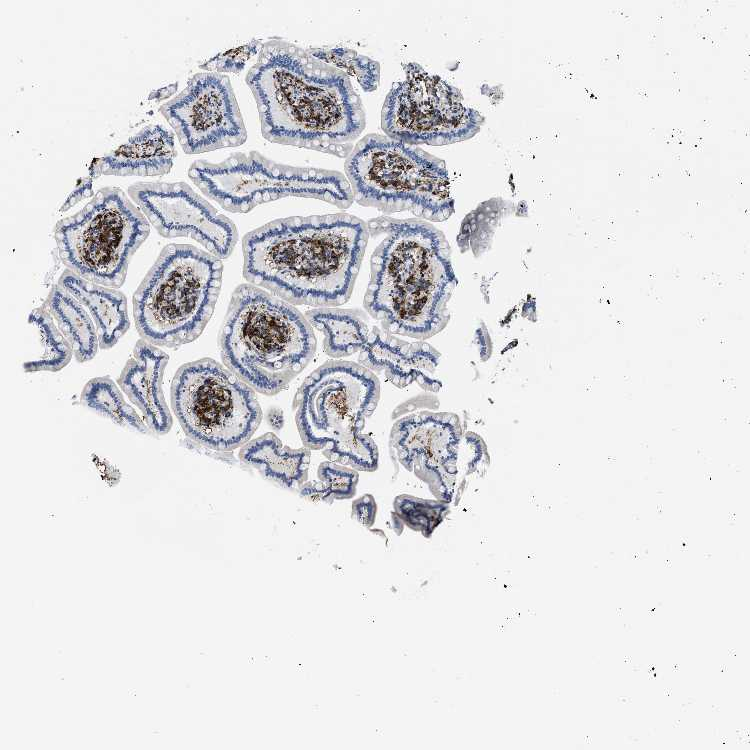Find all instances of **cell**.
I'll return each mask as SVG.
<instances>
[{
    "label": "cell",
    "instance_id": "8d00e7d4",
    "mask_svg": "<svg viewBox=\"0 0 750 750\" xmlns=\"http://www.w3.org/2000/svg\"><path fill=\"white\" fill-rule=\"evenodd\" d=\"M623 628H624V630H625L626 632H630V631H632V629H633V627H632L631 623H624V624H623Z\"/></svg>",
    "mask_w": 750,
    "mask_h": 750
},
{
    "label": "cell",
    "instance_id": "d590c367",
    "mask_svg": "<svg viewBox=\"0 0 750 750\" xmlns=\"http://www.w3.org/2000/svg\"><path fill=\"white\" fill-rule=\"evenodd\" d=\"M696 701H697V700H696L695 698L691 697V696L687 697V699H686V703H687V704H688L689 706H691V705L695 704V703H696Z\"/></svg>",
    "mask_w": 750,
    "mask_h": 750
},
{
    "label": "cell",
    "instance_id": "b9f144b4",
    "mask_svg": "<svg viewBox=\"0 0 750 750\" xmlns=\"http://www.w3.org/2000/svg\"><path fill=\"white\" fill-rule=\"evenodd\" d=\"M670 693H671V689H669V688H668V689H666V690H665V695H666V696H669V695H670Z\"/></svg>",
    "mask_w": 750,
    "mask_h": 750
},
{
    "label": "cell",
    "instance_id": "6da1fadb",
    "mask_svg": "<svg viewBox=\"0 0 750 750\" xmlns=\"http://www.w3.org/2000/svg\"><path fill=\"white\" fill-rule=\"evenodd\" d=\"M245 81L269 142L346 158L365 129V109L350 77L307 47L268 38Z\"/></svg>",
    "mask_w": 750,
    "mask_h": 750
},
{
    "label": "cell",
    "instance_id": "30bf717a",
    "mask_svg": "<svg viewBox=\"0 0 750 750\" xmlns=\"http://www.w3.org/2000/svg\"><path fill=\"white\" fill-rule=\"evenodd\" d=\"M380 399V382L359 363L331 360L304 380L293 401L295 422L305 447L323 450L340 464L364 434Z\"/></svg>",
    "mask_w": 750,
    "mask_h": 750
},
{
    "label": "cell",
    "instance_id": "e575fe53",
    "mask_svg": "<svg viewBox=\"0 0 750 750\" xmlns=\"http://www.w3.org/2000/svg\"><path fill=\"white\" fill-rule=\"evenodd\" d=\"M689 707L690 706L686 702L685 703H681L680 706H679V711L680 712H686Z\"/></svg>",
    "mask_w": 750,
    "mask_h": 750
},
{
    "label": "cell",
    "instance_id": "7a4b0ae2",
    "mask_svg": "<svg viewBox=\"0 0 750 750\" xmlns=\"http://www.w3.org/2000/svg\"><path fill=\"white\" fill-rule=\"evenodd\" d=\"M369 236L347 213L276 219L243 237V276L292 305L336 307L350 299Z\"/></svg>",
    "mask_w": 750,
    "mask_h": 750
},
{
    "label": "cell",
    "instance_id": "f546056e",
    "mask_svg": "<svg viewBox=\"0 0 750 750\" xmlns=\"http://www.w3.org/2000/svg\"><path fill=\"white\" fill-rule=\"evenodd\" d=\"M421 408H426L428 410H437L439 408V401L437 397L434 395L422 394L411 398L395 408L392 413V419H397L399 417H402L404 414L415 412Z\"/></svg>",
    "mask_w": 750,
    "mask_h": 750
},
{
    "label": "cell",
    "instance_id": "52a82bcc",
    "mask_svg": "<svg viewBox=\"0 0 750 750\" xmlns=\"http://www.w3.org/2000/svg\"><path fill=\"white\" fill-rule=\"evenodd\" d=\"M150 234V223L119 187L99 189L53 231L59 260L76 275L110 288L125 282L129 263Z\"/></svg>",
    "mask_w": 750,
    "mask_h": 750
},
{
    "label": "cell",
    "instance_id": "9c48e42d",
    "mask_svg": "<svg viewBox=\"0 0 750 750\" xmlns=\"http://www.w3.org/2000/svg\"><path fill=\"white\" fill-rule=\"evenodd\" d=\"M170 393L172 410L187 438L214 451L242 447L263 418L255 391L209 357L180 366Z\"/></svg>",
    "mask_w": 750,
    "mask_h": 750
},
{
    "label": "cell",
    "instance_id": "83f0119b",
    "mask_svg": "<svg viewBox=\"0 0 750 750\" xmlns=\"http://www.w3.org/2000/svg\"><path fill=\"white\" fill-rule=\"evenodd\" d=\"M261 46V41L253 39L243 46L218 54L203 65H200L199 68L207 72L237 73L243 69L253 54L259 53Z\"/></svg>",
    "mask_w": 750,
    "mask_h": 750
},
{
    "label": "cell",
    "instance_id": "8992f818",
    "mask_svg": "<svg viewBox=\"0 0 750 750\" xmlns=\"http://www.w3.org/2000/svg\"><path fill=\"white\" fill-rule=\"evenodd\" d=\"M354 201L384 214L410 212L443 222L455 211L446 163L419 146L368 134L345 158Z\"/></svg>",
    "mask_w": 750,
    "mask_h": 750
},
{
    "label": "cell",
    "instance_id": "5b68a950",
    "mask_svg": "<svg viewBox=\"0 0 750 750\" xmlns=\"http://www.w3.org/2000/svg\"><path fill=\"white\" fill-rule=\"evenodd\" d=\"M222 275L213 254L190 244L166 245L133 295L141 339L167 348L196 340L213 314Z\"/></svg>",
    "mask_w": 750,
    "mask_h": 750
},
{
    "label": "cell",
    "instance_id": "d6a6232c",
    "mask_svg": "<svg viewBox=\"0 0 750 750\" xmlns=\"http://www.w3.org/2000/svg\"><path fill=\"white\" fill-rule=\"evenodd\" d=\"M657 734V728L656 727H649L646 730V737L652 738Z\"/></svg>",
    "mask_w": 750,
    "mask_h": 750
},
{
    "label": "cell",
    "instance_id": "836d02e7",
    "mask_svg": "<svg viewBox=\"0 0 750 750\" xmlns=\"http://www.w3.org/2000/svg\"><path fill=\"white\" fill-rule=\"evenodd\" d=\"M590 662L592 665L598 666L601 664V658L598 655H592L590 657Z\"/></svg>",
    "mask_w": 750,
    "mask_h": 750
},
{
    "label": "cell",
    "instance_id": "8fae6325",
    "mask_svg": "<svg viewBox=\"0 0 750 750\" xmlns=\"http://www.w3.org/2000/svg\"><path fill=\"white\" fill-rule=\"evenodd\" d=\"M405 79L394 82L381 110L386 136L409 145L443 146L474 137L484 117L464 105L461 92L419 64H403Z\"/></svg>",
    "mask_w": 750,
    "mask_h": 750
},
{
    "label": "cell",
    "instance_id": "ac0fdd59",
    "mask_svg": "<svg viewBox=\"0 0 750 750\" xmlns=\"http://www.w3.org/2000/svg\"><path fill=\"white\" fill-rule=\"evenodd\" d=\"M57 284L85 307L96 326L101 349L112 348L128 331L127 300L121 291L88 281L68 269Z\"/></svg>",
    "mask_w": 750,
    "mask_h": 750
},
{
    "label": "cell",
    "instance_id": "277c9868",
    "mask_svg": "<svg viewBox=\"0 0 750 750\" xmlns=\"http://www.w3.org/2000/svg\"><path fill=\"white\" fill-rule=\"evenodd\" d=\"M218 343L224 366L266 396L285 389L308 366L317 345L305 315L251 283L234 290Z\"/></svg>",
    "mask_w": 750,
    "mask_h": 750
},
{
    "label": "cell",
    "instance_id": "484cf974",
    "mask_svg": "<svg viewBox=\"0 0 750 750\" xmlns=\"http://www.w3.org/2000/svg\"><path fill=\"white\" fill-rule=\"evenodd\" d=\"M317 58L354 77L364 91L377 89L380 78L378 62L344 47H307Z\"/></svg>",
    "mask_w": 750,
    "mask_h": 750
},
{
    "label": "cell",
    "instance_id": "4fadbf2b",
    "mask_svg": "<svg viewBox=\"0 0 750 750\" xmlns=\"http://www.w3.org/2000/svg\"><path fill=\"white\" fill-rule=\"evenodd\" d=\"M127 194L162 237H190L219 259L232 254L238 241L234 222L187 183L136 182Z\"/></svg>",
    "mask_w": 750,
    "mask_h": 750
},
{
    "label": "cell",
    "instance_id": "9a60e30c",
    "mask_svg": "<svg viewBox=\"0 0 750 750\" xmlns=\"http://www.w3.org/2000/svg\"><path fill=\"white\" fill-rule=\"evenodd\" d=\"M440 356L425 341L407 342L381 327L372 326L359 351L358 361L372 372H383L400 389L416 382L425 391L437 393L442 383L433 375Z\"/></svg>",
    "mask_w": 750,
    "mask_h": 750
},
{
    "label": "cell",
    "instance_id": "4dcf8cb0",
    "mask_svg": "<svg viewBox=\"0 0 750 750\" xmlns=\"http://www.w3.org/2000/svg\"><path fill=\"white\" fill-rule=\"evenodd\" d=\"M268 423L275 429L279 430L283 427V413L280 409L273 408L267 413Z\"/></svg>",
    "mask_w": 750,
    "mask_h": 750
},
{
    "label": "cell",
    "instance_id": "2e32d148",
    "mask_svg": "<svg viewBox=\"0 0 750 750\" xmlns=\"http://www.w3.org/2000/svg\"><path fill=\"white\" fill-rule=\"evenodd\" d=\"M168 361L169 356L163 350L139 339L133 356L127 360L117 380L121 390L141 411L148 428L157 436L167 434L173 425L162 389Z\"/></svg>",
    "mask_w": 750,
    "mask_h": 750
},
{
    "label": "cell",
    "instance_id": "d6986e66",
    "mask_svg": "<svg viewBox=\"0 0 750 750\" xmlns=\"http://www.w3.org/2000/svg\"><path fill=\"white\" fill-rule=\"evenodd\" d=\"M311 450L293 449L282 444L273 432L249 440L239 452V459L259 475L287 490H297L307 481Z\"/></svg>",
    "mask_w": 750,
    "mask_h": 750
},
{
    "label": "cell",
    "instance_id": "f35d334b",
    "mask_svg": "<svg viewBox=\"0 0 750 750\" xmlns=\"http://www.w3.org/2000/svg\"><path fill=\"white\" fill-rule=\"evenodd\" d=\"M720 735H721V730H720V728H718V727H714V728H713V736H714V737H718V736H720Z\"/></svg>",
    "mask_w": 750,
    "mask_h": 750
},
{
    "label": "cell",
    "instance_id": "7402d4cb",
    "mask_svg": "<svg viewBox=\"0 0 750 750\" xmlns=\"http://www.w3.org/2000/svg\"><path fill=\"white\" fill-rule=\"evenodd\" d=\"M80 403L118 426L143 435H153L144 420L129 405L109 376L90 379L80 394Z\"/></svg>",
    "mask_w": 750,
    "mask_h": 750
},
{
    "label": "cell",
    "instance_id": "60d3db41",
    "mask_svg": "<svg viewBox=\"0 0 750 750\" xmlns=\"http://www.w3.org/2000/svg\"><path fill=\"white\" fill-rule=\"evenodd\" d=\"M616 612H617V614H618L619 616H622V615H623V608H621V607H617V608H616Z\"/></svg>",
    "mask_w": 750,
    "mask_h": 750
},
{
    "label": "cell",
    "instance_id": "5bb4252c",
    "mask_svg": "<svg viewBox=\"0 0 750 750\" xmlns=\"http://www.w3.org/2000/svg\"><path fill=\"white\" fill-rule=\"evenodd\" d=\"M460 418L452 412L421 410L397 420L389 436L393 461L428 485L432 495L450 503L462 438Z\"/></svg>",
    "mask_w": 750,
    "mask_h": 750
},
{
    "label": "cell",
    "instance_id": "1f68e13d",
    "mask_svg": "<svg viewBox=\"0 0 750 750\" xmlns=\"http://www.w3.org/2000/svg\"><path fill=\"white\" fill-rule=\"evenodd\" d=\"M615 700H616V701H617V703H619V704H630V703L632 702V699H631V698H629V697H626V696H624V697H623V696H617V697L615 698Z\"/></svg>",
    "mask_w": 750,
    "mask_h": 750
},
{
    "label": "cell",
    "instance_id": "ba28073f",
    "mask_svg": "<svg viewBox=\"0 0 750 750\" xmlns=\"http://www.w3.org/2000/svg\"><path fill=\"white\" fill-rule=\"evenodd\" d=\"M188 177L205 196L232 213H247L260 204L290 196L321 200L340 209L354 202L342 173L280 164L258 151L231 153L219 163L195 160Z\"/></svg>",
    "mask_w": 750,
    "mask_h": 750
},
{
    "label": "cell",
    "instance_id": "cb8c5ba5",
    "mask_svg": "<svg viewBox=\"0 0 750 750\" xmlns=\"http://www.w3.org/2000/svg\"><path fill=\"white\" fill-rule=\"evenodd\" d=\"M513 204L501 198L481 203L462 222L457 242L462 252L471 250L480 256L489 250L499 222L511 213Z\"/></svg>",
    "mask_w": 750,
    "mask_h": 750
},
{
    "label": "cell",
    "instance_id": "74e56055",
    "mask_svg": "<svg viewBox=\"0 0 750 750\" xmlns=\"http://www.w3.org/2000/svg\"><path fill=\"white\" fill-rule=\"evenodd\" d=\"M719 711H720V706L717 705V704H712V706H711V712L717 713Z\"/></svg>",
    "mask_w": 750,
    "mask_h": 750
},
{
    "label": "cell",
    "instance_id": "ab89813d",
    "mask_svg": "<svg viewBox=\"0 0 750 750\" xmlns=\"http://www.w3.org/2000/svg\"><path fill=\"white\" fill-rule=\"evenodd\" d=\"M679 726H680V719H674V721L672 722V727L678 728Z\"/></svg>",
    "mask_w": 750,
    "mask_h": 750
},
{
    "label": "cell",
    "instance_id": "4316f807",
    "mask_svg": "<svg viewBox=\"0 0 750 750\" xmlns=\"http://www.w3.org/2000/svg\"><path fill=\"white\" fill-rule=\"evenodd\" d=\"M393 507L399 519L411 529L421 531L426 537L430 536L449 513V505L446 502L408 494L395 497Z\"/></svg>",
    "mask_w": 750,
    "mask_h": 750
},
{
    "label": "cell",
    "instance_id": "603a6c76",
    "mask_svg": "<svg viewBox=\"0 0 750 750\" xmlns=\"http://www.w3.org/2000/svg\"><path fill=\"white\" fill-rule=\"evenodd\" d=\"M28 324L38 333L42 353L38 359L25 362L23 370L33 373L63 369L71 361L73 350L52 315L41 305L30 312Z\"/></svg>",
    "mask_w": 750,
    "mask_h": 750
},
{
    "label": "cell",
    "instance_id": "ffe728a7",
    "mask_svg": "<svg viewBox=\"0 0 750 750\" xmlns=\"http://www.w3.org/2000/svg\"><path fill=\"white\" fill-rule=\"evenodd\" d=\"M42 306L70 343L76 361L92 360L100 348L99 339L94 321L85 307L57 283L51 287Z\"/></svg>",
    "mask_w": 750,
    "mask_h": 750
},
{
    "label": "cell",
    "instance_id": "3957f363",
    "mask_svg": "<svg viewBox=\"0 0 750 750\" xmlns=\"http://www.w3.org/2000/svg\"><path fill=\"white\" fill-rule=\"evenodd\" d=\"M367 225L373 238L385 235L370 260L367 313L394 335L425 341L441 332L458 284L444 233L416 217L381 216Z\"/></svg>",
    "mask_w": 750,
    "mask_h": 750
},
{
    "label": "cell",
    "instance_id": "44dd1931",
    "mask_svg": "<svg viewBox=\"0 0 750 750\" xmlns=\"http://www.w3.org/2000/svg\"><path fill=\"white\" fill-rule=\"evenodd\" d=\"M305 316L323 333V349L332 358L359 352L370 330L367 315L358 309L323 307L309 310Z\"/></svg>",
    "mask_w": 750,
    "mask_h": 750
},
{
    "label": "cell",
    "instance_id": "d4e9b609",
    "mask_svg": "<svg viewBox=\"0 0 750 750\" xmlns=\"http://www.w3.org/2000/svg\"><path fill=\"white\" fill-rule=\"evenodd\" d=\"M318 480L305 482L300 496L310 502L332 504L334 500L351 499L356 494L358 471L332 462H322L317 470Z\"/></svg>",
    "mask_w": 750,
    "mask_h": 750
},
{
    "label": "cell",
    "instance_id": "e0dca14e",
    "mask_svg": "<svg viewBox=\"0 0 750 750\" xmlns=\"http://www.w3.org/2000/svg\"><path fill=\"white\" fill-rule=\"evenodd\" d=\"M176 156L173 132L150 124L117 149L93 159L89 175L91 180L101 175L163 176L170 172Z\"/></svg>",
    "mask_w": 750,
    "mask_h": 750
},
{
    "label": "cell",
    "instance_id": "7c38bea8",
    "mask_svg": "<svg viewBox=\"0 0 750 750\" xmlns=\"http://www.w3.org/2000/svg\"><path fill=\"white\" fill-rule=\"evenodd\" d=\"M184 153L201 154L238 147L247 130L230 78L218 72H198L186 87L159 107Z\"/></svg>",
    "mask_w": 750,
    "mask_h": 750
},
{
    "label": "cell",
    "instance_id": "f1b7e54d",
    "mask_svg": "<svg viewBox=\"0 0 750 750\" xmlns=\"http://www.w3.org/2000/svg\"><path fill=\"white\" fill-rule=\"evenodd\" d=\"M377 513V504L371 494H364L352 502V518L365 527L373 525Z\"/></svg>",
    "mask_w": 750,
    "mask_h": 750
}]
</instances>
